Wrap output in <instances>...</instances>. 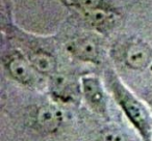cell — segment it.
Here are the masks:
<instances>
[{"label": "cell", "mask_w": 152, "mask_h": 141, "mask_svg": "<svg viewBox=\"0 0 152 141\" xmlns=\"http://www.w3.org/2000/svg\"><path fill=\"white\" fill-rule=\"evenodd\" d=\"M108 84L117 105L142 141H152V113L115 74L108 76Z\"/></svg>", "instance_id": "1"}, {"label": "cell", "mask_w": 152, "mask_h": 141, "mask_svg": "<svg viewBox=\"0 0 152 141\" xmlns=\"http://www.w3.org/2000/svg\"><path fill=\"white\" fill-rule=\"evenodd\" d=\"M65 113L54 104H44L34 110L31 115L34 127L43 134H55L65 124Z\"/></svg>", "instance_id": "2"}, {"label": "cell", "mask_w": 152, "mask_h": 141, "mask_svg": "<svg viewBox=\"0 0 152 141\" xmlns=\"http://www.w3.org/2000/svg\"><path fill=\"white\" fill-rule=\"evenodd\" d=\"M81 91L90 109L101 117L108 118L107 98L99 79L94 76H87L83 78Z\"/></svg>", "instance_id": "3"}, {"label": "cell", "mask_w": 152, "mask_h": 141, "mask_svg": "<svg viewBox=\"0 0 152 141\" xmlns=\"http://www.w3.org/2000/svg\"><path fill=\"white\" fill-rule=\"evenodd\" d=\"M5 67L9 74L21 84L25 86H34L38 77L37 71L31 65L29 60H26L20 53H13L4 60Z\"/></svg>", "instance_id": "4"}, {"label": "cell", "mask_w": 152, "mask_h": 141, "mask_svg": "<svg viewBox=\"0 0 152 141\" xmlns=\"http://www.w3.org/2000/svg\"><path fill=\"white\" fill-rule=\"evenodd\" d=\"M151 50L141 40L128 43L123 51V60L127 67L132 69H143L149 64Z\"/></svg>", "instance_id": "5"}, {"label": "cell", "mask_w": 152, "mask_h": 141, "mask_svg": "<svg viewBox=\"0 0 152 141\" xmlns=\"http://www.w3.org/2000/svg\"><path fill=\"white\" fill-rule=\"evenodd\" d=\"M67 49L73 56L83 61L97 62L100 56V49L97 42L90 36H83L71 40Z\"/></svg>", "instance_id": "6"}, {"label": "cell", "mask_w": 152, "mask_h": 141, "mask_svg": "<svg viewBox=\"0 0 152 141\" xmlns=\"http://www.w3.org/2000/svg\"><path fill=\"white\" fill-rule=\"evenodd\" d=\"M51 93L53 97L63 103H72L76 100L77 90L74 83L68 77L56 75L51 82Z\"/></svg>", "instance_id": "7"}, {"label": "cell", "mask_w": 152, "mask_h": 141, "mask_svg": "<svg viewBox=\"0 0 152 141\" xmlns=\"http://www.w3.org/2000/svg\"><path fill=\"white\" fill-rule=\"evenodd\" d=\"M29 61L37 72L44 75H51L56 69V60L46 52H34L29 56Z\"/></svg>", "instance_id": "8"}, {"label": "cell", "mask_w": 152, "mask_h": 141, "mask_svg": "<svg viewBox=\"0 0 152 141\" xmlns=\"http://www.w3.org/2000/svg\"><path fill=\"white\" fill-rule=\"evenodd\" d=\"M87 20L92 26L101 30V31L110 29L115 24L114 16L105 13V12L96 11V9L89 11L87 15Z\"/></svg>", "instance_id": "9"}, {"label": "cell", "mask_w": 152, "mask_h": 141, "mask_svg": "<svg viewBox=\"0 0 152 141\" xmlns=\"http://www.w3.org/2000/svg\"><path fill=\"white\" fill-rule=\"evenodd\" d=\"M98 141H131V139L118 127L107 126L100 130Z\"/></svg>", "instance_id": "10"}, {"label": "cell", "mask_w": 152, "mask_h": 141, "mask_svg": "<svg viewBox=\"0 0 152 141\" xmlns=\"http://www.w3.org/2000/svg\"><path fill=\"white\" fill-rule=\"evenodd\" d=\"M77 1L80 7L89 11H94L99 4V0H77Z\"/></svg>", "instance_id": "11"}, {"label": "cell", "mask_w": 152, "mask_h": 141, "mask_svg": "<svg viewBox=\"0 0 152 141\" xmlns=\"http://www.w3.org/2000/svg\"><path fill=\"white\" fill-rule=\"evenodd\" d=\"M145 100L148 104V108H149L150 111H151V113H152V87H150V88L146 91Z\"/></svg>", "instance_id": "12"}]
</instances>
